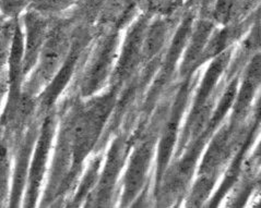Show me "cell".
Returning <instances> with one entry per match:
<instances>
[{"label": "cell", "mask_w": 261, "mask_h": 208, "mask_svg": "<svg viewBox=\"0 0 261 208\" xmlns=\"http://www.w3.org/2000/svg\"><path fill=\"white\" fill-rule=\"evenodd\" d=\"M13 152L9 143L0 132V206L10 199L11 157Z\"/></svg>", "instance_id": "5"}, {"label": "cell", "mask_w": 261, "mask_h": 208, "mask_svg": "<svg viewBox=\"0 0 261 208\" xmlns=\"http://www.w3.org/2000/svg\"><path fill=\"white\" fill-rule=\"evenodd\" d=\"M74 34L75 31L72 29L70 20L50 23L40 57L33 68V73L23 84L22 92L36 97L48 85L70 52Z\"/></svg>", "instance_id": "1"}, {"label": "cell", "mask_w": 261, "mask_h": 208, "mask_svg": "<svg viewBox=\"0 0 261 208\" xmlns=\"http://www.w3.org/2000/svg\"><path fill=\"white\" fill-rule=\"evenodd\" d=\"M15 25H17V19L15 18L5 23H0V74L7 72L3 69L8 65Z\"/></svg>", "instance_id": "7"}, {"label": "cell", "mask_w": 261, "mask_h": 208, "mask_svg": "<svg viewBox=\"0 0 261 208\" xmlns=\"http://www.w3.org/2000/svg\"><path fill=\"white\" fill-rule=\"evenodd\" d=\"M24 56H23V73L25 75L33 70L47 37L50 23L45 14L40 11H30L24 17Z\"/></svg>", "instance_id": "4"}, {"label": "cell", "mask_w": 261, "mask_h": 208, "mask_svg": "<svg viewBox=\"0 0 261 208\" xmlns=\"http://www.w3.org/2000/svg\"><path fill=\"white\" fill-rule=\"evenodd\" d=\"M114 40L107 38L97 45L95 50L86 59V67L81 69L80 78H76V96L89 97L95 93L106 78L114 52Z\"/></svg>", "instance_id": "3"}, {"label": "cell", "mask_w": 261, "mask_h": 208, "mask_svg": "<svg viewBox=\"0 0 261 208\" xmlns=\"http://www.w3.org/2000/svg\"><path fill=\"white\" fill-rule=\"evenodd\" d=\"M72 0H36L35 9L42 13H53L64 10L71 4Z\"/></svg>", "instance_id": "8"}, {"label": "cell", "mask_w": 261, "mask_h": 208, "mask_svg": "<svg viewBox=\"0 0 261 208\" xmlns=\"http://www.w3.org/2000/svg\"><path fill=\"white\" fill-rule=\"evenodd\" d=\"M57 127V115L55 110L53 109L46 113L42 119L40 133H38L32 159H31L25 193V205L29 207L35 205L38 194H40Z\"/></svg>", "instance_id": "2"}, {"label": "cell", "mask_w": 261, "mask_h": 208, "mask_svg": "<svg viewBox=\"0 0 261 208\" xmlns=\"http://www.w3.org/2000/svg\"><path fill=\"white\" fill-rule=\"evenodd\" d=\"M9 92V79H8V70L0 74V108L3 105V99L5 95Z\"/></svg>", "instance_id": "10"}, {"label": "cell", "mask_w": 261, "mask_h": 208, "mask_svg": "<svg viewBox=\"0 0 261 208\" xmlns=\"http://www.w3.org/2000/svg\"><path fill=\"white\" fill-rule=\"evenodd\" d=\"M99 163H101V161H99L98 158H94L91 161L86 174H84L83 178L81 179L80 184H76V191L74 192L72 198L70 199L72 202L70 206H79L80 203L83 202V199L87 197V195L90 194L91 190L94 188Z\"/></svg>", "instance_id": "6"}, {"label": "cell", "mask_w": 261, "mask_h": 208, "mask_svg": "<svg viewBox=\"0 0 261 208\" xmlns=\"http://www.w3.org/2000/svg\"><path fill=\"white\" fill-rule=\"evenodd\" d=\"M30 2L32 0H0V9L10 19H14Z\"/></svg>", "instance_id": "9"}]
</instances>
